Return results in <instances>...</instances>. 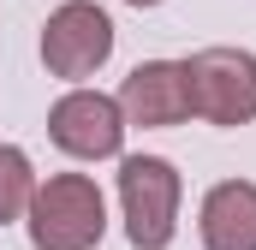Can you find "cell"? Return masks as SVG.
Instances as JSON below:
<instances>
[{"instance_id": "obj_7", "label": "cell", "mask_w": 256, "mask_h": 250, "mask_svg": "<svg viewBox=\"0 0 256 250\" xmlns=\"http://www.w3.org/2000/svg\"><path fill=\"white\" fill-rule=\"evenodd\" d=\"M202 244L208 250H256V185L250 179H220L202 196Z\"/></svg>"}, {"instance_id": "obj_3", "label": "cell", "mask_w": 256, "mask_h": 250, "mask_svg": "<svg viewBox=\"0 0 256 250\" xmlns=\"http://www.w3.org/2000/svg\"><path fill=\"white\" fill-rule=\"evenodd\" d=\"M191 72V114L208 125H250L256 120V54L244 48H202L185 60Z\"/></svg>"}, {"instance_id": "obj_2", "label": "cell", "mask_w": 256, "mask_h": 250, "mask_svg": "<svg viewBox=\"0 0 256 250\" xmlns=\"http://www.w3.org/2000/svg\"><path fill=\"white\" fill-rule=\"evenodd\" d=\"M120 202H126V238L137 250H167L179 232V167L161 155L120 161Z\"/></svg>"}, {"instance_id": "obj_5", "label": "cell", "mask_w": 256, "mask_h": 250, "mask_svg": "<svg viewBox=\"0 0 256 250\" xmlns=\"http://www.w3.org/2000/svg\"><path fill=\"white\" fill-rule=\"evenodd\" d=\"M48 137L60 143L66 155H78V161H108L126 143V108H120V96L72 90V96L54 102V114H48Z\"/></svg>"}, {"instance_id": "obj_4", "label": "cell", "mask_w": 256, "mask_h": 250, "mask_svg": "<svg viewBox=\"0 0 256 250\" xmlns=\"http://www.w3.org/2000/svg\"><path fill=\"white\" fill-rule=\"evenodd\" d=\"M114 54V18L96 0H66L60 12H48L42 24V66L54 78H90L96 66H108Z\"/></svg>"}, {"instance_id": "obj_9", "label": "cell", "mask_w": 256, "mask_h": 250, "mask_svg": "<svg viewBox=\"0 0 256 250\" xmlns=\"http://www.w3.org/2000/svg\"><path fill=\"white\" fill-rule=\"evenodd\" d=\"M126 6H161V0H126Z\"/></svg>"}, {"instance_id": "obj_8", "label": "cell", "mask_w": 256, "mask_h": 250, "mask_svg": "<svg viewBox=\"0 0 256 250\" xmlns=\"http://www.w3.org/2000/svg\"><path fill=\"white\" fill-rule=\"evenodd\" d=\"M30 196H36V173H30V155L0 143V226L30 214Z\"/></svg>"}, {"instance_id": "obj_6", "label": "cell", "mask_w": 256, "mask_h": 250, "mask_svg": "<svg viewBox=\"0 0 256 250\" xmlns=\"http://www.w3.org/2000/svg\"><path fill=\"white\" fill-rule=\"evenodd\" d=\"M126 125H185L191 120V72L185 60H143L120 84Z\"/></svg>"}, {"instance_id": "obj_1", "label": "cell", "mask_w": 256, "mask_h": 250, "mask_svg": "<svg viewBox=\"0 0 256 250\" xmlns=\"http://www.w3.org/2000/svg\"><path fill=\"white\" fill-rule=\"evenodd\" d=\"M108 232V202L96 179L84 173H54L30 196V244L36 250H96Z\"/></svg>"}]
</instances>
